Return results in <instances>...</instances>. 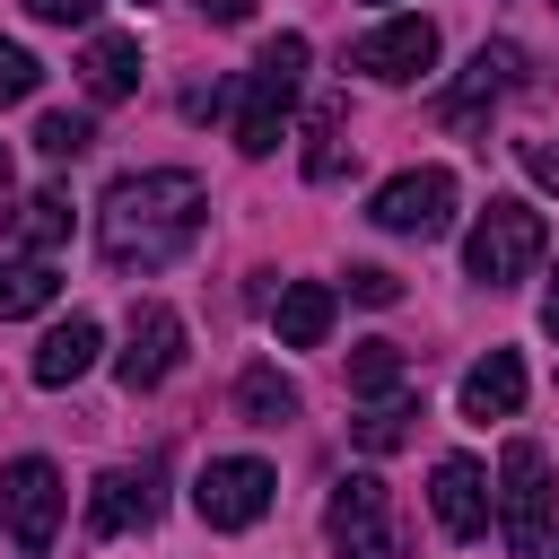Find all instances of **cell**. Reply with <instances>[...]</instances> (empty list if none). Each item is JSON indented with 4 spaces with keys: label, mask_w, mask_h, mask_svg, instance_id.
<instances>
[{
    "label": "cell",
    "mask_w": 559,
    "mask_h": 559,
    "mask_svg": "<svg viewBox=\"0 0 559 559\" xmlns=\"http://www.w3.org/2000/svg\"><path fill=\"white\" fill-rule=\"evenodd\" d=\"M201 218H210L201 175H183V166H140V175H122V183L96 201V245H105L114 271H166L175 253H192Z\"/></svg>",
    "instance_id": "obj_1"
},
{
    "label": "cell",
    "mask_w": 559,
    "mask_h": 559,
    "mask_svg": "<svg viewBox=\"0 0 559 559\" xmlns=\"http://www.w3.org/2000/svg\"><path fill=\"white\" fill-rule=\"evenodd\" d=\"M297 87H306V35H271L262 61L245 70V96H236V148H245V157H271V148L288 140Z\"/></svg>",
    "instance_id": "obj_2"
},
{
    "label": "cell",
    "mask_w": 559,
    "mask_h": 559,
    "mask_svg": "<svg viewBox=\"0 0 559 559\" xmlns=\"http://www.w3.org/2000/svg\"><path fill=\"white\" fill-rule=\"evenodd\" d=\"M542 210H524V201H489L480 218H472V236H463V271L480 280V288H515L533 262H542Z\"/></svg>",
    "instance_id": "obj_3"
},
{
    "label": "cell",
    "mask_w": 559,
    "mask_h": 559,
    "mask_svg": "<svg viewBox=\"0 0 559 559\" xmlns=\"http://www.w3.org/2000/svg\"><path fill=\"white\" fill-rule=\"evenodd\" d=\"M61 507H70V489H61V472H52L44 454H17V463L0 472V524H9L17 559H44V550H52Z\"/></svg>",
    "instance_id": "obj_4"
},
{
    "label": "cell",
    "mask_w": 559,
    "mask_h": 559,
    "mask_svg": "<svg viewBox=\"0 0 559 559\" xmlns=\"http://www.w3.org/2000/svg\"><path fill=\"white\" fill-rule=\"evenodd\" d=\"M498 524H507L515 559H542V542H550V454L533 437H515L507 463H498Z\"/></svg>",
    "instance_id": "obj_5"
},
{
    "label": "cell",
    "mask_w": 559,
    "mask_h": 559,
    "mask_svg": "<svg viewBox=\"0 0 559 559\" xmlns=\"http://www.w3.org/2000/svg\"><path fill=\"white\" fill-rule=\"evenodd\" d=\"M271 463H253V454H218V463H201V480H192V507H201V524L210 533H245V524H262L271 515Z\"/></svg>",
    "instance_id": "obj_6"
},
{
    "label": "cell",
    "mask_w": 559,
    "mask_h": 559,
    "mask_svg": "<svg viewBox=\"0 0 559 559\" xmlns=\"http://www.w3.org/2000/svg\"><path fill=\"white\" fill-rule=\"evenodd\" d=\"M367 218H376L384 236H445V227H454V175H445V166H411V175L376 183Z\"/></svg>",
    "instance_id": "obj_7"
},
{
    "label": "cell",
    "mask_w": 559,
    "mask_h": 559,
    "mask_svg": "<svg viewBox=\"0 0 559 559\" xmlns=\"http://www.w3.org/2000/svg\"><path fill=\"white\" fill-rule=\"evenodd\" d=\"M323 533L341 559H393V515H384V480L376 472H349L323 507Z\"/></svg>",
    "instance_id": "obj_8"
},
{
    "label": "cell",
    "mask_w": 559,
    "mask_h": 559,
    "mask_svg": "<svg viewBox=\"0 0 559 559\" xmlns=\"http://www.w3.org/2000/svg\"><path fill=\"white\" fill-rule=\"evenodd\" d=\"M349 70H367V79L402 87V79L437 70V26H428V17H384L376 35H358V44H349Z\"/></svg>",
    "instance_id": "obj_9"
},
{
    "label": "cell",
    "mask_w": 559,
    "mask_h": 559,
    "mask_svg": "<svg viewBox=\"0 0 559 559\" xmlns=\"http://www.w3.org/2000/svg\"><path fill=\"white\" fill-rule=\"evenodd\" d=\"M175 367H183V314H175V306H140V314H131V341H122V358H114V376H122L131 393H157Z\"/></svg>",
    "instance_id": "obj_10"
},
{
    "label": "cell",
    "mask_w": 559,
    "mask_h": 559,
    "mask_svg": "<svg viewBox=\"0 0 559 559\" xmlns=\"http://www.w3.org/2000/svg\"><path fill=\"white\" fill-rule=\"evenodd\" d=\"M428 507H437V524H445L454 542L489 533V480H480V463H472V454H445V463L428 472Z\"/></svg>",
    "instance_id": "obj_11"
},
{
    "label": "cell",
    "mask_w": 559,
    "mask_h": 559,
    "mask_svg": "<svg viewBox=\"0 0 559 559\" xmlns=\"http://www.w3.org/2000/svg\"><path fill=\"white\" fill-rule=\"evenodd\" d=\"M454 402H463V419H480V428H489V419H515V411H524V358H515V349L472 358Z\"/></svg>",
    "instance_id": "obj_12"
},
{
    "label": "cell",
    "mask_w": 559,
    "mask_h": 559,
    "mask_svg": "<svg viewBox=\"0 0 559 559\" xmlns=\"http://www.w3.org/2000/svg\"><path fill=\"white\" fill-rule=\"evenodd\" d=\"M515 79H524V52H515V44H480V52H472V79L445 96V122H454V131H480V105L507 96Z\"/></svg>",
    "instance_id": "obj_13"
},
{
    "label": "cell",
    "mask_w": 559,
    "mask_h": 559,
    "mask_svg": "<svg viewBox=\"0 0 559 559\" xmlns=\"http://www.w3.org/2000/svg\"><path fill=\"white\" fill-rule=\"evenodd\" d=\"M148 515H157L148 472H96V489H87V533H96V542H114V533H131V524H148Z\"/></svg>",
    "instance_id": "obj_14"
},
{
    "label": "cell",
    "mask_w": 559,
    "mask_h": 559,
    "mask_svg": "<svg viewBox=\"0 0 559 559\" xmlns=\"http://www.w3.org/2000/svg\"><path fill=\"white\" fill-rule=\"evenodd\" d=\"M96 349H105L96 314H70V323H52V332H44V349H35V384H44V393L79 384V376L96 367Z\"/></svg>",
    "instance_id": "obj_15"
},
{
    "label": "cell",
    "mask_w": 559,
    "mask_h": 559,
    "mask_svg": "<svg viewBox=\"0 0 559 559\" xmlns=\"http://www.w3.org/2000/svg\"><path fill=\"white\" fill-rule=\"evenodd\" d=\"M332 314H341V297H332L323 280H288V288L271 297V323H280V341H288V349H323Z\"/></svg>",
    "instance_id": "obj_16"
},
{
    "label": "cell",
    "mask_w": 559,
    "mask_h": 559,
    "mask_svg": "<svg viewBox=\"0 0 559 559\" xmlns=\"http://www.w3.org/2000/svg\"><path fill=\"white\" fill-rule=\"evenodd\" d=\"M79 79H87V96H131L140 87V35H87V52H79Z\"/></svg>",
    "instance_id": "obj_17"
},
{
    "label": "cell",
    "mask_w": 559,
    "mask_h": 559,
    "mask_svg": "<svg viewBox=\"0 0 559 559\" xmlns=\"http://www.w3.org/2000/svg\"><path fill=\"white\" fill-rule=\"evenodd\" d=\"M236 411H245V428H288L297 419V384L280 367H245L236 376Z\"/></svg>",
    "instance_id": "obj_18"
},
{
    "label": "cell",
    "mask_w": 559,
    "mask_h": 559,
    "mask_svg": "<svg viewBox=\"0 0 559 559\" xmlns=\"http://www.w3.org/2000/svg\"><path fill=\"white\" fill-rule=\"evenodd\" d=\"M52 262L44 253H26V262H0V323H17V314H44L52 306Z\"/></svg>",
    "instance_id": "obj_19"
},
{
    "label": "cell",
    "mask_w": 559,
    "mask_h": 559,
    "mask_svg": "<svg viewBox=\"0 0 559 559\" xmlns=\"http://www.w3.org/2000/svg\"><path fill=\"white\" fill-rule=\"evenodd\" d=\"M411 419H419V402H411V393H376V411H358V419H349V437H358L367 454H393V445H411Z\"/></svg>",
    "instance_id": "obj_20"
},
{
    "label": "cell",
    "mask_w": 559,
    "mask_h": 559,
    "mask_svg": "<svg viewBox=\"0 0 559 559\" xmlns=\"http://www.w3.org/2000/svg\"><path fill=\"white\" fill-rule=\"evenodd\" d=\"M402 376H411V358H402V341H358L349 349V393H402Z\"/></svg>",
    "instance_id": "obj_21"
},
{
    "label": "cell",
    "mask_w": 559,
    "mask_h": 559,
    "mask_svg": "<svg viewBox=\"0 0 559 559\" xmlns=\"http://www.w3.org/2000/svg\"><path fill=\"white\" fill-rule=\"evenodd\" d=\"M61 236H70V201H61V192H35V201L17 210V245H26V253H52Z\"/></svg>",
    "instance_id": "obj_22"
},
{
    "label": "cell",
    "mask_w": 559,
    "mask_h": 559,
    "mask_svg": "<svg viewBox=\"0 0 559 559\" xmlns=\"http://www.w3.org/2000/svg\"><path fill=\"white\" fill-rule=\"evenodd\" d=\"M35 148H44L52 166H70V157L96 148V131H87V114H44V122H35Z\"/></svg>",
    "instance_id": "obj_23"
},
{
    "label": "cell",
    "mask_w": 559,
    "mask_h": 559,
    "mask_svg": "<svg viewBox=\"0 0 559 559\" xmlns=\"http://www.w3.org/2000/svg\"><path fill=\"white\" fill-rule=\"evenodd\" d=\"M341 166H349V148H341V105H323V114H314V148H306V175H314V183H332Z\"/></svg>",
    "instance_id": "obj_24"
},
{
    "label": "cell",
    "mask_w": 559,
    "mask_h": 559,
    "mask_svg": "<svg viewBox=\"0 0 559 559\" xmlns=\"http://www.w3.org/2000/svg\"><path fill=\"white\" fill-rule=\"evenodd\" d=\"M35 87H44V61H35L26 44H9V35H0V105H26Z\"/></svg>",
    "instance_id": "obj_25"
},
{
    "label": "cell",
    "mask_w": 559,
    "mask_h": 559,
    "mask_svg": "<svg viewBox=\"0 0 559 559\" xmlns=\"http://www.w3.org/2000/svg\"><path fill=\"white\" fill-rule=\"evenodd\" d=\"M349 297H358V306H402V280L376 271V262H358V271H349Z\"/></svg>",
    "instance_id": "obj_26"
},
{
    "label": "cell",
    "mask_w": 559,
    "mask_h": 559,
    "mask_svg": "<svg viewBox=\"0 0 559 559\" xmlns=\"http://www.w3.org/2000/svg\"><path fill=\"white\" fill-rule=\"evenodd\" d=\"M26 9H35L44 26H87V17H96V0H26Z\"/></svg>",
    "instance_id": "obj_27"
},
{
    "label": "cell",
    "mask_w": 559,
    "mask_h": 559,
    "mask_svg": "<svg viewBox=\"0 0 559 559\" xmlns=\"http://www.w3.org/2000/svg\"><path fill=\"white\" fill-rule=\"evenodd\" d=\"M515 157H524V175H533V183H550V192H559V148H542V140H524Z\"/></svg>",
    "instance_id": "obj_28"
},
{
    "label": "cell",
    "mask_w": 559,
    "mask_h": 559,
    "mask_svg": "<svg viewBox=\"0 0 559 559\" xmlns=\"http://www.w3.org/2000/svg\"><path fill=\"white\" fill-rule=\"evenodd\" d=\"M201 17H210V26H245V17H253V0H201Z\"/></svg>",
    "instance_id": "obj_29"
},
{
    "label": "cell",
    "mask_w": 559,
    "mask_h": 559,
    "mask_svg": "<svg viewBox=\"0 0 559 559\" xmlns=\"http://www.w3.org/2000/svg\"><path fill=\"white\" fill-rule=\"evenodd\" d=\"M542 332L559 341V280H550V297H542Z\"/></svg>",
    "instance_id": "obj_30"
},
{
    "label": "cell",
    "mask_w": 559,
    "mask_h": 559,
    "mask_svg": "<svg viewBox=\"0 0 559 559\" xmlns=\"http://www.w3.org/2000/svg\"><path fill=\"white\" fill-rule=\"evenodd\" d=\"M0 201H9V148H0Z\"/></svg>",
    "instance_id": "obj_31"
},
{
    "label": "cell",
    "mask_w": 559,
    "mask_h": 559,
    "mask_svg": "<svg viewBox=\"0 0 559 559\" xmlns=\"http://www.w3.org/2000/svg\"><path fill=\"white\" fill-rule=\"evenodd\" d=\"M140 9H148V0H140Z\"/></svg>",
    "instance_id": "obj_32"
}]
</instances>
